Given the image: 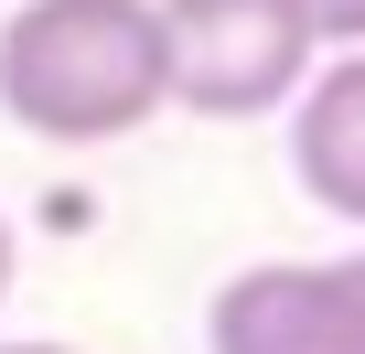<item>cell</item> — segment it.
Masks as SVG:
<instances>
[{
    "label": "cell",
    "instance_id": "8992f818",
    "mask_svg": "<svg viewBox=\"0 0 365 354\" xmlns=\"http://www.w3.org/2000/svg\"><path fill=\"white\" fill-rule=\"evenodd\" d=\"M0 290H11V215H0Z\"/></svg>",
    "mask_w": 365,
    "mask_h": 354
},
{
    "label": "cell",
    "instance_id": "52a82bcc",
    "mask_svg": "<svg viewBox=\"0 0 365 354\" xmlns=\"http://www.w3.org/2000/svg\"><path fill=\"white\" fill-rule=\"evenodd\" d=\"M0 354H76V343H0Z\"/></svg>",
    "mask_w": 365,
    "mask_h": 354
},
{
    "label": "cell",
    "instance_id": "7a4b0ae2",
    "mask_svg": "<svg viewBox=\"0 0 365 354\" xmlns=\"http://www.w3.org/2000/svg\"><path fill=\"white\" fill-rule=\"evenodd\" d=\"M150 11H161V97L194 118H269L322 54L290 0H150Z\"/></svg>",
    "mask_w": 365,
    "mask_h": 354
},
{
    "label": "cell",
    "instance_id": "6da1fadb",
    "mask_svg": "<svg viewBox=\"0 0 365 354\" xmlns=\"http://www.w3.org/2000/svg\"><path fill=\"white\" fill-rule=\"evenodd\" d=\"M161 108V11L150 0H11L0 22V118L54 150L129 140Z\"/></svg>",
    "mask_w": 365,
    "mask_h": 354
},
{
    "label": "cell",
    "instance_id": "277c9868",
    "mask_svg": "<svg viewBox=\"0 0 365 354\" xmlns=\"http://www.w3.org/2000/svg\"><path fill=\"white\" fill-rule=\"evenodd\" d=\"M290 183L322 215L365 226V43H344L290 86Z\"/></svg>",
    "mask_w": 365,
    "mask_h": 354
},
{
    "label": "cell",
    "instance_id": "5b68a950",
    "mask_svg": "<svg viewBox=\"0 0 365 354\" xmlns=\"http://www.w3.org/2000/svg\"><path fill=\"white\" fill-rule=\"evenodd\" d=\"M312 43H365V0H290Z\"/></svg>",
    "mask_w": 365,
    "mask_h": 354
},
{
    "label": "cell",
    "instance_id": "3957f363",
    "mask_svg": "<svg viewBox=\"0 0 365 354\" xmlns=\"http://www.w3.org/2000/svg\"><path fill=\"white\" fill-rule=\"evenodd\" d=\"M205 354H365V247L237 269L205 301Z\"/></svg>",
    "mask_w": 365,
    "mask_h": 354
}]
</instances>
